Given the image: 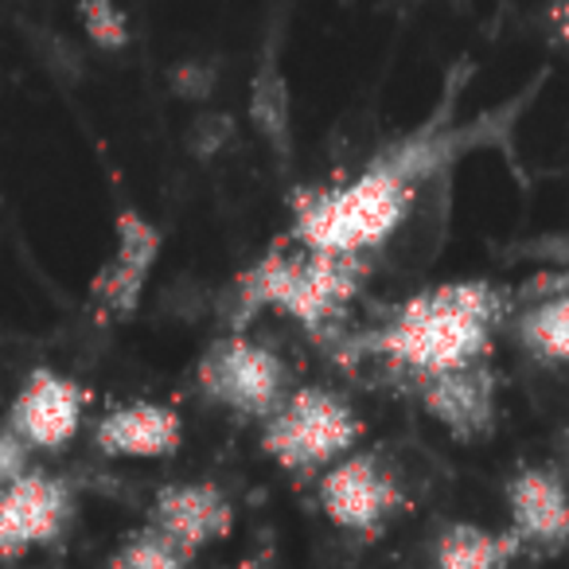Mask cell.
<instances>
[{"label":"cell","instance_id":"obj_1","mask_svg":"<svg viewBox=\"0 0 569 569\" xmlns=\"http://www.w3.org/2000/svg\"><path fill=\"white\" fill-rule=\"evenodd\" d=\"M496 284L488 281H441L410 297L402 309L371 336V348L410 379L460 371L491 356V336L499 325Z\"/></svg>","mask_w":569,"mask_h":569},{"label":"cell","instance_id":"obj_2","mask_svg":"<svg viewBox=\"0 0 569 569\" xmlns=\"http://www.w3.org/2000/svg\"><path fill=\"white\" fill-rule=\"evenodd\" d=\"M429 144H413L395 157H382L356 180L340 188H320L297 199L293 242L320 253H351L363 258L367 250L398 234L413 211L421 176L433 164Z\"/></svg>","mask_w":569,"mask_h":569},{"label":"cell","instance_id":"obj_3","mask_svg":"<svg viewBox=\"0 0 569 569\" xmlns=\"http://www.w3.org/2000/svg\"><path fill=\"white\" fill-rule=\"evenodd\" d=\"M363 258L351 253H320V250H269L253 269H246L234 284V305L242 320L258 309L284 312L301 328L336 325L356 301L363 284Z\"/></svg>","mask_w":569,"mask_h":569},{"label":"cell","instance_id":"obj_4","mask_svg":"<svg viewBox=\"0 0 569 569\" xmlns=\"http://www.w3.org/2000/svg\"><path fill=\"white\" fill-rule=\"evenodd\" d=\"M359 426L348 398L328 387H297L266 418L261 452L293 476H317L356 449Z\"/></svg>","mask_w":569,"mask_h":569},{"label":"cell","instance_id":"obj_5","mask_svg":"<svg viewBox=\"0 0 569 569\" xmlns=\"http://www.w3.org/2000/svg\"><path fill=\"white\" fill-rule=\"evenodd\" d=\"M196 382L207 402L222 406L238 418L266 421L284 398V363L266 343L230 332L203 351Z\"/></svg>","mask_w":569,"mask_h":569},{"label":"cell","instance_id":"obj_6","mask_svg":"<svg viewBox=\"0 0 569 569\" xmlns=\"http://www.w3.org/2000/svg\"><path fill=\"white\" fill-rule=\"evenodd\" d=\"M317 496L328 522L340 530H351V535H375L402 507L395 472L375 452L356 449L320 472Z\"/></svg>","mask_w":569,"mask_h":569},{"label":"cell","instance_id":"obj_7","mask_svg":"<svg viewBox=\"0 0 569 569\" xmlns=\"http://www.w3.org/2000/svg\"><path fill=\"white\" fill-rule=\"evenodd\" d=\"M71 519V488L48 472H24L0 488V558L48 546Z\"/></svg>","mask_w":569,"mask_h":569},{"label":"cell","instance_id":"obj_8","mask_svg":"<svg viewBox=\"0 0 569 569\" xmlns=\"http://www.w3.org/2000/svg\"><path fill=\"white\" fill-rule=\"evenodd\" d=\"M418 402L449 437L465 445L488 441L496 433V375L488 363L413 379Z\"/></svg>","mask_w":569,"mask_h":569},{"label":"cell","instance_id":"obj_9","mask_svg":"<svg viewBox=\"0 0 569 569\" xmlns=\"http://www.w3.org/2000/svg\"><path fill=\"white\" fill-rule=\"evenodd\" d=\"M113 234H118V246H113V258L90 281V301L106 317L126 320L141 305L144 284H149V273L160 258V246H164V234L141 211H121Z\"/></svg>","mask_w":569,"mask_h":569},{"label":"cell","instance_id":"obj_10","mask_svg":"<svg viewBox=\"0 0 569 569\" xmlns=\"http://www.w3.org/2000/svg\"><path fill=\"white\" fill-rule=\"evenodd\" d=\"M82 410H87V390L67 375L40 367V371L28 375L17 402H12L9 429L28 449L56 452L74 441L82 426Z\"/></svg>","mask_w":569,"mask_h":569},{"label":"cell","instance_id":"obj_11","mask_svg":"<svg viewBox=\"0 0 569 569\" xmlns=\"http://www.w3.org/2000/svg\"><path fill=\"white\" fill-rule=\"evenodd\" d=\"M507 515L519 546L558 553L569 542V488L550 465H527L507 483Z\"/></svg>","mask_w":569,"mask_h":569},{"label":"cell","instance_id":"obj_12","mask_svg":"<svg viewBox=\"0 0 569 569\" xmlns=\"http://www.w3.org/2000/svg\"><path fill=\"white\" fill-rule=\"evenodd\" d=\"M149 527H157L183 553L196 558L199 550L230 538V530H234V503L214 483H168L152 499Z\"/></svg>","mask_w":569,"mask_h":569},{"label":"cell","instance_id":"obj_13","mask_svg":"<svg viewBox=\"0 0 569 569\" xmlns=\"http://www.w3.org/2000/svg\"><path fill=\"white\" fill-rule=\"evenodd\" d=\"M183 421L164 402H126L113 406L94 429V445L106 457L126 460H164L180 449Z\"/></svg>","mask_w":569,"mask_h":569},{"label":"cell","instance_id":"obj_14","mask_svg":"<svg viewBox=\"0 0 569 569\" xmlns=\"http://www.w3.org/2000/svg\"><path fill=\"white\" fill-rule=\"evenodd\" d=\"M250 126L261 141L273 149V157H289L293 152V90L284 79L281 63H277V51L269 48L258 59L250 79Z\"/></svg>","mask_w":569,"mask_h":569},{"label":"cell","instance_id":"obj_15","mask_svg":"<svg viewBox=\"0 0 569 569\" xmlns=\"http://www.w3.org/2000/svg\"><path fill=\"white\" fill-rule=\"evenodd\" d=\"M511 530H488L480 522H449L433 542V569H507L519 558Z\"/></svg>","mask_w":569,"mask_h":569},{"label":"cell","instance_id":"obj_16","mask_svg":"<svg viewBox=\"0 0 569 569\" xmlns=\"http://www.w3.org/2000/svg\"><path fill=\"white\" fill-rule=\"evenodd\" d=\"M515 332H519V343L530 356L569 367V293H558L550 301L527 309L519 317V325H515Z\"/></svg>","mask_w":569,"mask_h":569},{"label":"cell","instance_id":"obj_17","mask_svg":"<svg viewBox=\"0 0 569 569\" xmlns=\"http://www.w3.org/2000/svg\"><path fill=\"white\" fill-rule=\"evenodd\" d=\"M110 569H191V553H183L157 527H141L113 550Z\"/></svg>","mask_w":569,"mask_h":569},{"label":"cell","instance_id":"obj_18","mask_svg":"<svg viewBox=\"0 0 569 569\" xmlns=\"http://www.w3.org/2000/svg\"><path fill=\"white\" fill-rule=\"evenodd\" d=\"M79 20L94 48L121 51L129 43V20L118 9V0H79Z\"/></svg>","mask_w":569,"mask_h":569},{"label":"cell","instance_id":"obj_19","mask_svg":"<svg viewBox=\"0 0 569 569\" xmlns=\"http://www.w3.org/2000/svg\"><path fill=\"white\" fill-rule=\"evenodd\" d=\"M24 472H28V445L12 429H4L0 433V488H9Z\"/></svg>","mask_w":569,"mask_h":569},{"label":"cell","instance_id":"obj_20","mask_svg":"<svg viewBox=\"0 0 569 569\" xmlns=\"http://www.w3.org/2000/svg\"><path fill=\"white\" fill-rule=\"evenodd\" d=\"M553 24H558L561 43H566V48H569V0H561L558 9H553Z\"/></svg>","mask_w":569,"mask_h":569}]
</instances>
